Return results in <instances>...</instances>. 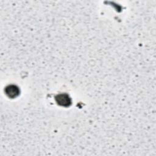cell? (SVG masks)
<instances>
[{
  "instance_id": "6da1fadb",
  "label": "cell",
  "mask_w": 156,
  "mask_h": 156,
  "mask_svg": "<svg viewBox=\"0 0 156 156\" xmlns=\"http://www.w3.org/2000/svg\"><path fill=\"white\" fill-rule=\"evenodd\" d=\"M55 100L58 105L62 107H68L71 104V99L68 94L66 93H62L57 95L55 98Z\"/></svg>"
},
{
  "instance_id": "7a4b0ae2",
  "label": "cell",
  "mask_w": 156,
  "mask_h": 156,
  "mask_svg": "<svg viewBox=\"0 0 156 156\" xmlns=\"http://www.w3.org/2000/svg\"><path fill=\"white\" fill-rule=\"evenodd\" d=\"M5 93L9 98H15L19 96L20 90L19 88L15 85H10L5 87Z\"/></svg>"
}]
</instances>
